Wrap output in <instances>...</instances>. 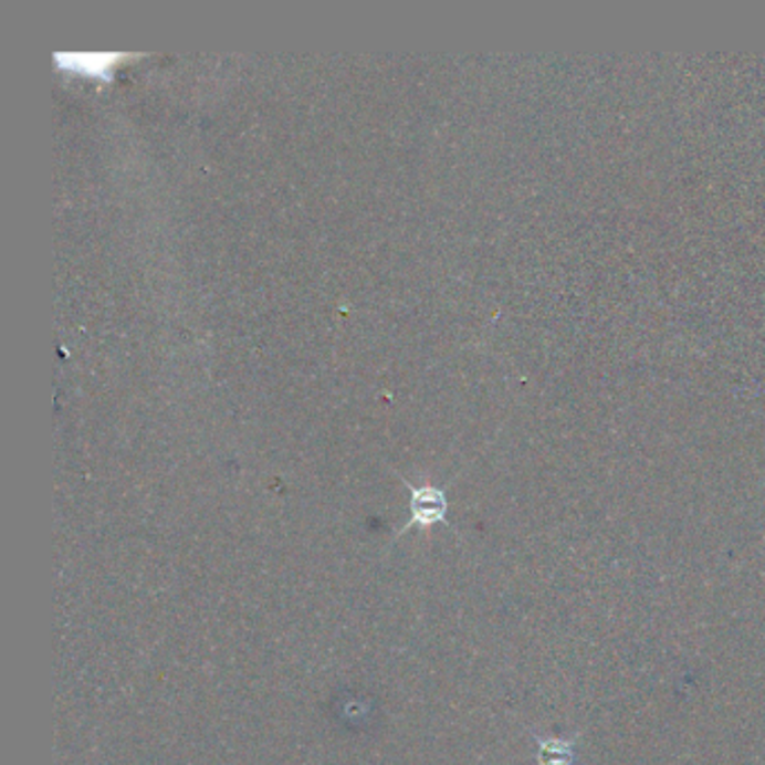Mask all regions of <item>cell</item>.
<instances>
[{
  "instance_id": "cell-3",
  "label": "cell",
  "mask_w": 765,
  "mask_h": 765,
  "mask_svg": "<svg viewBox=\"0 0 765 765\" xmlns=\"http://www.w3.org/2000/svg\"><path fill=\"white\" fill-rule=\"evenodd\" d=\"M537 765H577L575 738L559 736H537Z\"/></svg>"
},
{
  "instance_id": "cell-1",
  "label": "cell",
  "mask_w": 765,
  "mask_h": 765,
  "mask_svg": "<svg viewBox=\"0 0 765 765\" xmlns=\"http://www.w3.org/2000/svg\"><path fill=\"white\" fill-rule=\"evenodd\" d=\"M405 485L411 492L409 499V523L398 532V537L405 532H409L411 527H433L440 523H447V514H449V499L444 494L442 488L436 485H411L409 481H405Z\"/></svg>"
},
{
  "instance_id": "cell-2",
  "label": "cell",
  "mask_w": 765,
  "mask_h": 765,
  "mask_svg": "<svg viewBox=\"0 0 765 765\" xmlns=\"http://www.w3.org/2000/svg\"><path fill=\"white\" fill-rule=\"evenodd\" d=\"M54 61L63 70L80 72L86 76H97V80H111V72L122 61H128L124 52H56Z\"/></svg>"
}]
</instances>
